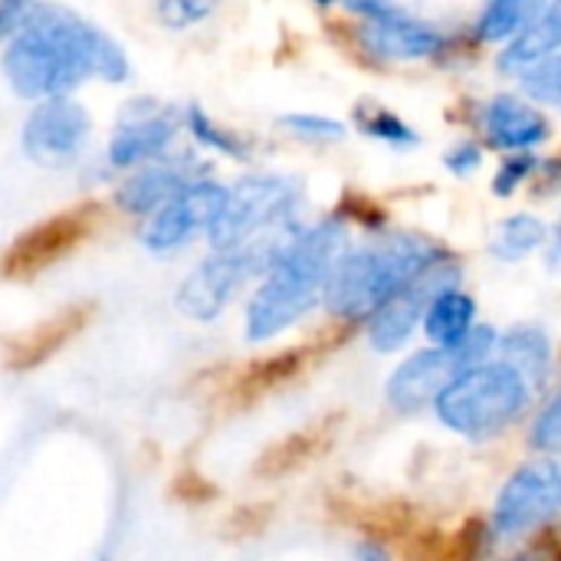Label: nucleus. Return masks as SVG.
Segmentation results:
<instances>
[{
  "label": "nucleus",
  "mask_w": 561,
  "mask_h": 561,
  "mask_svg": "<svg viewBox=\"0 0 561 561\" xmlns=\"http://www.w3.org/2000/svg\"><path fill=\"white\" fill-rule=\"evenodd\" d=\"M128 72L125 49L102 26L59 3H36L3 49V76L23 99L69 95L89 79L125 82Z\"/></svg>",
  "instance_id": "nucleus-1"
},
{
  "label": "nucleus",
  "mask_w": 561,
  "mask_h": 561,
  "mask_svg": "<svg viewBox=\"0 0 561 561\" xmlns=\"http://www.w3.org/2000/svg\"><path fill=\"white\" fill-rule=\"evenodd\" d=\"M352 237L345 220L322 217L299 224L273 256L270 270L256 279L253 296L243 309V335L253 345H266L296 329L312 309L322 306L329 276Z\"/></svg>",
  "instance_id": "nucleus-2"
},
{
  "label": "nucleus",
  "mask_w": 561,
  "mask_h": 561,
  "mask_svg": "<svg viewBox=\"0 0 561 561\" xmlns=\"http://www.w3.org/2000/svg\"><path fill=\"white\" fill-rule=\"evenodd\" d=\"M444 260H450L447 250L421 233H381L348 243L329 276L322 306L339 322H368L375 309Z\"/></svg>",
  "instance_id": "nucleus-3"
},
{
  "label": "nucleus",
  "mask_w": 561,
  "mask_h": 561,
  "mask_svg": "<svg viewBox=\"0 0 561 561\" xmlns=\"http://www.w3.org/2000/svg\"><path fill=\"white\" fill-rule=\"evenodd\" d=\"M539 394L503 358H490L457 375L434 401V417L444 431L470 444H493L523 424Z\"/></svg>",
  "instance_id": "nucleus-4"
},
{
  "label": "nucleus",
  "mask_w": 561,
  "mask_h": 561,
  "mask_svg": "<svg viewBox=\"0 0 561 561\" xmlns=\"http://www.w3.org/2000/svg\"><path fill=\"white\" fill-rule=\"evenodd\" d=\"M302 184L289 174H247L227 187L224 210L207 230L210 250H237L296 227Z\"/></svg>",
  "instance_id": "nucleus-5"
},
{
  "label": "nucleus",
  "mask_w": 561,
  "mask_h": 561,
  "mask_svg": "<svg viewBox=\"0 0 561 561\" xmlns=\"http://www.w3.org/2000/svg\"><path fill=\"white\" fill-rule=\"evenodd\" d=\"M496 342H500V332L483 322L460 345H450V348L427 345V348H417V352L404 355L394 365V371L388 375V385H385L388 408L404 414V417L431 411L434 401L440 398V391L457 375H463L467 368H477V365H483V362H490L496 355Z\"/></svg>",
  "instance_id": "nucleus-6"
},
{
  "label": "nucleus",
  "mask_w": 561,
  "mask_h": 561,
  "mask_svg": "<svg viewBox=\"0 0 561 561\" xmlns=\"http://www.w3.org/2000/svg\"><path fill=\"white\" fill-rule=\"evenodd\" d=\"M561 519V457L519 463L496 490L486 529L496 546L526 542Z\"/></svg>",
  "instance_id": "nucleus-7"
},
{
  "label": "nucleus",
  "mask_w": 561,
  "mask_h": 561,
  "mask_svg": "<svg viewBox=\"0 0 561 561\" xmlns=\"http://www.w3.org/2000/svg\"><path fill=\"white\" fill-rule=\"evenodd\" d=\"M299 227V224H296ZM289 227L286 233L237 247V250H214L207 260H201L178 286L174 306L178 312H184L194 322H214L227 312V306L233 302V296L250 283L260 279L273 256L279 253V247L289 240V233L296 230Z\"/></svg>",
  "instance_id": "nucleus-8"
},
{
  "label": "nucleus",
  "mask_w": 561,
  "mask_h": 561,
  "mask_svg": "<svg viewBox=\"0 0 561 561\" xmlns=\"http://www.w3.org/2000/svg\"><path fill=\"white\" fill-rule=\"evenodd\" d=\"M92 135V118L85 105L69 95L39 99L20 128V148L30 161L43 168H66L79 161Z\"/></svg>",
  "instance_id": "nucleus-9"
},
{
  "label": "nucleus",
  "mask_w": 561,
  "mask_h": 561,
  "mask_svg": "<svg viewBox=\"0 0 561 561\" xmlns=\"http://www.w3.org/2000/svg\"><path fill=\"white\" fill-rule=\"evenodd\" d=\"M447 286H460V266L454 260L431 266L421 279H414L398 296H391L381 309H375V316L365 322V335H368L371 352H378V355L404 352L411 345V339L421 332L427 302Z\"/></svg>",
  "instance_id": "nucleus-10"
},
{
  "label": "nucleus",
  "mask_w": 561,
  "mask_h": 561,
  "mask_svg": "<svg viewBox=\"0 0 561 561\" xmlns=\"http://www.w3.org/2000/svg\"><path fill=\"white\" fill-rule=\"evenodd\" d=\"M227 187L210 181L207 174L191 181L178 197H171L161 210L145 217L141 224V243L151 253H174L187 247L197 233H207L217 214L224 210Z\"/></svg>",
  "instance_id": "nucleus-11"
},
{
  "label": "nucleus",
  "mask_w": 561,
  "mask_h": 561,
  "mask_svg": "<svg viewBox=\"0 0 561 561\" xmlns=\"http://www.w3.org/2000/svg\"><path fill=\"white\" fill-rule=\"evenodd\" d=\"M181 125H184L181 112L164 108L158 102H135L125 108L122 122L115 125L108 148H105V158L118 171L141 168L148 161L168 158Z\"/></svg>",
  "instance_id": "nucleus-12"
},
{
  "label": "nucleus",
  "mask_w": 561,
  "mask_h": 561,
  "mask_svg": "<svg viewBox=\"0 0 561 561\" xmlns=\"http://www.w3.org/2000/svg\"><path fill=\"white\" fill-rule=\"evenodd\" d=\"M358 43L368 56L381 62H421L447 53L450 36L440 26L404 13L401 7H391L362 20Z\"/></svg>",
  "instance_id": "nucleus-13"
},
{
  "label": "nucleus",
  "mask_w": 561,
  "mask_h": 561,
  "mask_svg": "<svg viewBox=\"0 0 561 561\" xmlns=\"http://www.w3.org/2000/svg\"><path fill=\"white\" fill-rule=\"evenodd\" d=\"M207 164L197 158H158L141 164L131 178H125L115 191V207L131 217H151L161 210L171 197H178L191 181L204 178Z\"/></svg>",
  "instance_id": "nucleus-14"
},
{
  "label": "nucleus",
  "mask_w": 561,
  "mask_h": 561,
  "mask_svg": "<svg viewBox=\"0 0 561 561\" xmlns=\"http://www.w3.org/2000/svg\"><path fill=\"white\" fill-rule=\"evenodd\" d=\"M483 135L500 151H533L549 138V122L536 102L519 95H496L483 105Z\"/></svg>",
  "instance_id": "nucleus-15"
},
{
  "label": "nucleus",
  "mask_w": 561,
  "mask_h": 561,
  "mask_svg": "<svg viewBox=\"0 0 561 561\" xmlns=\"http://www.w3.org/2000/svg\"><path fill=\"white\" fill-rule=\"evenodd\" d=\"M496 358H503L506 365H513L529 385L533 391L542 394L552 388L556 381V365H559V355H556V342L552 335L536 325V322H519L506 332H500V342H496Z\"/></svg>",
  "instance_id": "nucleus-16"
},
{
  "label": "nucleus",
  "mask_w": 561,
  "mask_h": 561,
  "mask_svg": "<svg viewBox=\"0 0 561 561\" xmlns=\"http://www.w3.org/2000/svg\"><path fill=\"white\" fill-rule=\"evenodd\" d=\"M477 316H480L477 299L463 286H447L427 302L421 332H424L427 345L450 348V345H460L480 325Z\"/></svg>",
  "instance_id": "nucleus-17"
},
{
  "label": "nucleus",
  "mask_w": 561,
  "mask_h": 561,
  "mask_svg": "<svg viewBox=\"0 0 561 561\" xmlns=\"http://www.w3.org/2000/svg\"><path fill=\"white\" fill-rule=\"evenodd\" d=\"M561 49V0H546V7L536 13V20L516 33L503 53H500V69L503 72H523L533 62L552 56Z\"/></svg>",
  "instance_id": "nucleus-18"
},
{
  "label": "nucleus",
  "mask_w": 561,
  "mask_h": 561,
  "mask_svg": "<svg viewBox=\"0 0 561 561\" xmlns=\"http://www.w3.org/2000/svg\"><path fill=\"white\" fill-rule=\"evenodd\" d=\"M549 240V224L536 214H510L496 224L493 240H490V253L503 263H523L529 260L536 250H542Z\"/></svg>",
  "instance_id": "nucleus-19"
},
{
  "label": "nucleus",
  "mask_w": 561,
  "mask_h": 561,
  "mask_svg": "<svg viewBox=\"0 0 561 561\" xmlns=\"http://www.w3.org/2000/svg\"><path fill=\"white\" fill-rule=\"evenodd\" d=\"M542 7L546 0H486L477 20V36L483 43H510L536 20Z\"/></svg>",
  "instance_id": "nucleus-20"
},
{
  "label": "nucleus",
  "mask_w": 561,
  "mask_h": 561,
  "mask_svg": "<svg viewBox=\"0 0 561 561\" xmlns=\"http://www.w3.org/2000/svg\"><path fill=\"white\" fill-rule=\"evenodd\" d=\"M184 128L191 131V138L214 151V154H224V158H233V161H243L250 154V141L233 131V128H224L220 122H214L201 105H187L184 108Z\"/></svg>",
  "instance_id": "nucleus-21"
},
{
  "label": "nucleus",
  "mask_w": 561,
  "mask_h": 561,
  "mask_svg": "<svg viewBox=\"0 0 561 561\" xmlns=\"http://www.w3.org/2000/svg\"><path fill=\"white\" fill-rule=\"evenodd\" d=\"M526 444L533 454L561 457V381L542 394L539 408L533 411L526 427Z\"/></svg>",
  "instance_id": "nucleus-22"
},
{
  "label": "nucleus",
  "mask_w": 561,
  "mask_h": 561,
  "mask_svg": "<svg viewBox=\"0 0 561 561\" xmlns=\"http://www.w3.org/2000/svg\"><path fill=\"white\" fill-rule=\"evenodd\" d=\"M355 128L375 141H385L391 148H414L421 141V135L414 131V125H408L398 112L385 108V105H358L355 108Z\"/></svg>",
  "instance_id": "nucleus-23"
},
{
  "label": "nucleus",
  "mask_w": 561,
  "mask_h": 561,
  "mask_svg": "<svg viewBox=\"0 0 561 561\" xmlns=\"http://www.w3.org/2000/svg\"><path fill=\"white\" fill-rule=\"evenodd\" d=\"M519 85L536 105H549L561 112V49L533 62L529 69L519 72Z\"/></svg>",
  "instance_id": "nucleus-24"
},
{
  "label": "nucleus",
  "mask_w": 561,
  "mask_h": 561,
  "mask_svg": "<svg viewBox=\"0 0 561 561\" xmlns=\"http://www.w3.org/2000/svg\"><path fill=\"white\" fill-rule=\"evenodd\" d=\"M279 125L293 138L316 141V145H332V141H342L348 135L339 118H329V115H319V112H289V115L279 118Z\"/></svg>",
  "instance_id": "nucleus-25"
},
{
  "label": "nucleus",
  "mask_w": 561,
  "mask_h": 561,
  "mask_svg": "<svg viewBox=\"0 0 561 561\" xmlns=\"http://www.w3.org/2000/svg\"><path fill=\"white\" fill-rule=\"evenodd\" d=\"M536 171H539V158L533 151H510L493 174V194L496 197L516 194Z\"/></svg>",
  "instance_id": "nucleus-26"
},
{
  "label": "nucleus",
  "mask_w": 561,
  "mask_h": 561,
  "mask_svg": "<svg viewBox=\"0 0 561 561\" xmlns=\"http://www.w3.org/2000/svg\"><path fill=\"white\" fill-rule=\"evenodd\" d=\"M217 7H220V0H158L154 13H158L161 26H168V30H191V26L204 23Z\"/></svg>",
  "instance_id": "nucleus-27"
},
{
  "label": "nucleus",
  "mask_w": 561,
  "mask_h": 561,
  "mask_svg": "<svg viewBox=\"0 0 561 561\" xmlns=\"http://www.w3.org/2000/svg\"><path fill=\"white\" fill-rule=\"evenodd\" d=\"M444 164H447V171H450V174H457V178H470V174L483 164V148H480V145H473V141H460V145H454V148L444 154Z\"/></svg>",
  "instance_id": "nucleus-28"
},
{
  "label": "nucleus",
  "mask_w": 561,
  "mask_h": 561,
  "mask_svg": "<svg viewBox=\"0 0 561 561\" xmlns=\"http://www.w3.org/2000/svg\"><path fill=\"white\" fill-rule=\"evenodd\" d=\"M33 7L36 0H0V39H10L23 26Z\"/></svg>",
  "instance_id": "nucleus-29"
},
{
  "label": "nucleus",
  "mask_w": 561,
  "mask_h": 561,
  "mask_svg": "<svg viewBox=\"0 0 561 561\" xmlns=\"http://www.w3.org/2000/svg\"><path fill=\"white\" fill-rule=\"evenodd\" d=\"M355 561H398L391 556V549L378 539H362L355 546Z\"/></svg>",
  "instance_id": "nucleus-30"
},
{
  "label": "nucleus",
  "mask_w": 561,
  "mask_h": 561,
  "mask_svg": "<svg viewBox=\"0 0 561 561\" xmlns=\"http://www.w3.org/2000/svg\"><path fill=\"white\" fill-rule=\"evenodd\" d=\"M355 13H362V16H371V13H385V10H391V7H398L394 0H345Z\"/></svg>",
  "instance_id": "nucleus-31"
},
{
  "label": "nucleus",
  "mask_w": 561,
  "mask_h": 561,
  "mask_svg": "<svg viewBox=\"0 0 561 561\" xmlns=\"http://www.w3.org/2000/svg\"><path fill=\"white\" fill-rule=\"evenodd\" d=\"M510 561H559L552 552H523V556H513Z\"/></svg>",
  "instance_id": "nucleus-32"
},
{
  "label": "nucleus",
  "mask_w": 561,
  "mask_h": 561,
  "mask_svg": "<svg viewBox=\"0 0 561 561\" xmlns=\"http://www.w3.org/2000/svg\"><path fill=\"white\" fill-rule=\"evenodd\" d=\"M552 556L561 561V519L556 523V549H552Z\"/></svg>",
  "instance_id": "nucleus-33"
},
{
  "label": "nucleus",
  "mask_w": 561,
  "mask_h": 561,
  "mask_svg": "<svg viewBox=\"0 0 561 561\" xmlns=\"http://www.w3.org/2000/svg\"><path fill=\"white\" fill-rule=\"evenodd\" d=\"M312 3H319V7H329V3H335V0H312Z\"/></svg>",
  "instance_id": "nucleus-34"
},
{
  "label": "nucleus",
  "mask_w": 561,
  "mask_h": 561,
  "mask_svg": "<svg viewBox=\"0 0 561 561\" xmlns=\"http://www.w3.org/2000/svg\"><path fill=\"white\" fill-rule=\"evenodd\" d=\"M556 240H559V256H561V224H559V237H556Z\"/></svg>",
  "instance_id": "nucleus-35"
},
{
  "label": "nucleus",
  "mask_w": 561,
  "mask_h": 561,
  "mask_svg": "<svg viewBox=\"0 0 561 561\" xmlns=\"http://www.w3.org/2000/svg\"><path fill=\"white\" fill-rule=\"evenodd\" d=\"M102 561H105V559H102Z\"/></svg>",
  "instance_id": "nucleus-36"
}]
</instances>
